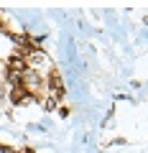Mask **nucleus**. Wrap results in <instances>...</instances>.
<instances>
[{
  "mask_svg": "<svg viewBox=\"0 0 148 153\" xmlns=\"http://www.w3.org/2000/svg\"><path fill=\"white\" fill-rule=\"evenodd\" d=\"M41 61H44V56H41V54H33L31 56V64H41Z\"/></svg>",
  "mask_w": 148,
  "mask_h": 153,
  "instance_id": "1",
  "label": "nucleus"
},
{
  "mask_svg": "<svg viewBox=\"0 0 148 153\" xmlns=\"http://www.w3.org/2000/svg\"><path fill=\"white\" fill-rule=\"evenodd\" d=\"M54 107H56V100L49 97V100H46V110H54Z\"/></svg>",
  "mask_w": 148,
  "mask_h": 153,
  "instance_id": "2",
  "label": "nucleus"
},
{
  "mask_svg": "<svg viewBox=\"0 0 148 153\" xmlns=\"http://www.w3.org/2000/svg\"><path fill=\"white\" fill-rule=\"evenodd\" d=\"M0 153H18V151H13V148H8V146H0Z\"/></svg>",
  "mask_w": 148,
  "mask_h": 153,
  "instance_id": "3",
  "label": "nucleus"
}]
</instances>
